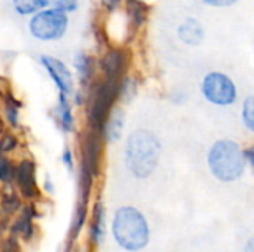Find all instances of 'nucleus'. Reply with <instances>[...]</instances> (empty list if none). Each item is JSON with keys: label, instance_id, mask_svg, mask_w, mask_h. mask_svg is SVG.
Returning a JSON list of instances; mask_svg holds the SVG:
<instances>
[{"label": "nucleus", "instance_id": "1", "mask_svg": "<svg viewBox=\"0 0 254 252\" xmlns=\"http://www.w3.org/2000/svg\"><path fill=\"white\" fill-rule=\"evenodd\" d=\"M159 141L147 131L131 134L127 143V166L137 178H146L153 172L159 160Z\"/></svg>", "mask_w": 254, "mask_h": 252}, {"label": "nucleus", "instance_id": "2", "mask_svg": "<svg viewBox=\"0 0 254 252\" xmlns=\"http://www.w3.org/2000/svg\"><path fill=\"white\" fill-rule=\"evenodd\" d=\"M113 236L124 250L140 251L149 242L147 221L135 208H121L113 220Z\"/></svg>", "mask_w": 254, "mask_h": 252}, {"label": "nucleus", "instance_id": "3", "mask_svg": "<svg viewBox=\"0 0 254 252\" xmlns=\"http://www.w3.org/2000/svg\"><path fill=\"white\" fill-rule=\"evenodd\" d=\"M208 163L216 178L229 183L243 175L246 162L237 143L222 140L211 147L208 153Z\"/></svg>", "mask_w": 254, "mask_h": 252}, {"label": "nucleus", "instance_id": "4", "mask_svg": "<svg viewBox=\"0 0 254 252\" xmlns=\"http://www.w3.org/2000/svg\"><path fill=\"white\" fill-rule=\"evenodd\" d=\"M119 80L106 79L97 85L91 97L89 107V123L94 128V132L103 134V128L109 114L112 113V107L119 97Z\"/></svg>", "mask_w": 254, "mask_h": 252}, {"label": "nucleus", "instance_id": "5", "mask_svg": "<svg viewBox=\"0 0 254 252\" xmlns=\"http://www.w3.org/2000/svg\"><path fill=\"white\" fill-rule=\"evenodd\" d=\"M67 15L60 9L42 10L30 21V31L39 40L60 39L67 30Z\"/></svg>", "mask_w": 254, "mask_h": 252}, {"label": "nucleus", "instance_id": "6", "mask_svg": "<svg viewBox=\"0 0 254 252\" xmlns=\"http://www.w3.org/2000/svg\"><path fill=\"white\" fill-rule=\"evenodd\" d=\"M205 98L216 105H231L237 100V88L234 82L222 73H210L202 82Z\"/></svg>", "mask_w": 254, "mask_h": 252}, {"label": "nucleus", "instance_id": "7", "mask_svg": "<svg viewBox=\"0 0 254 252\" xmlns=\"http://www.w3.org/2000/svg\"><path fill=\"white\" fill-rule=\"evenodd\" d=\"M42 65L48 70L49 76L52 77V80L55 82V85L60 89V94H70L73 91V77L71 73L68 71V68L58 59L52 58V56H42L40 58Z\"/></svg>", "mask_w": 254, "mask_h": 252}, {"label": "nucleus", "instance_id": "8", "mask_svg": "<svg viewBox=\"0 0 254 252\" xmlns=\"http://www.w3.org/2000/svg\"><path fill=\"white\" fill-rule=\"evenodd\" d=\"M101 143L97 132H89L83 143V168L91 174V177L98 175L100 172V156Z\"/></svg>", "mask_w": 254, "mask_h": 252}, {"label": "nucleus", "instance_id": "9", "mask_svg": "<svg viewBox=\"0 0 254 252\" xmlns=\"http://www.w3.org/2000/svg\"><path fill=\"white\" fill-rule=\"evenodd\" d=\"M106 79L119 80L127 68V55L121 49H112L101 62Z\"/></svg>", "mask_w": 254, "mask_h": 252}, {"label": "nucleus", "instance_id": "10", "mask_svg": "<svg viewBox=\"0 0 254 252\" xmlns=\"http://www.w3.org/2000/svg\"><path fill=\"white\" fill-rule=\"evenodd\" d=\"M15 178H16V183H18L21 192L27 198H34L37 195L36 181H34V166L31 162H28V160L21 162L18 165V168H15Z\"/></svg>", "mask_w": 254, "mask_h": 252}, {"label": "nucleus", "instance_id": "11", "mask_svg": "<svg viewBox=\"0 0 254 252\" xmlns=\"http://www.w3.org/2000/svg\"><path fill=\"white\" fill-rule=\"evenodd\" d=\"M179 37L188 45H198L204 37L202 25L196 19L189 18L179 27Z\"/></svg>", "mask_w": 254, "mask_h": 252}, {"label": "nucleus", "instance_id": "12", "mask_svg": "<svg viewBox=\"0 0 254 252\" xmlns=\"http://www.w3.org/2000/svg\"><path fill=\"white\" fill-rule=\"evenodd\" d=\"M124 113L121 108H115L113 113L109 114L106 125L103 128V134L106 135V140L109 143H115L121 138L122 128H124Z\"/></svg>", "mask_w": 254, "mask_h": 252}, {"label": "nucleus", "instance_id": "13", "mask_svg": "<svg viewBox=\"0 0 254 252\" xmlns=\"http://www.w3.org/2000/svg\"><path fill=\"white\" fill-rule=\"evenodd\" d=\"M104 208L101 203L95 205L94 209V220H92V227H91V235H92V242L100 244L104 238L106 227H104Z\"/></svg>", "mask_w": 254, "mask_h": 252}, {"label": "nucleus", "instance_id": "14", "mask_svg": "<svg viewBox=\"0 0 254 252\" xmlns=\"http://www.w3.org/2000/svg\"><path fill=\"white\" fill-rule=\"evenodd\" d=\"M58 116H60V122L64 131H70L73 126V114H71V108L68 105L67 101V95L60 94V101H58Z\"/></svg>", "mask_w": 254, "mask_h": 252}, {"label": "nucleus", "instance_id": "15", "mask_svg": "<svg viewBox=\"0 0 254 252\" xmlns=\"http://www.w3.org/2000/svg\"><path fill=\"white\" fill-rule=\"evenodd\" d=\"M48 3H49V0H13L15 10L21 15L34 13V12L40 10L42 7L48 6Z\"/></svg>", "mask_w": 254, "mask_h": 252}, {"label": "nucleus", "instance_id": "16", "mask_svg": "<svg viewBox=\"0 0 254 252\" xmlns=\"http://www.w3.org/2000/svg\"><path fill=\"white\" fill-rule=\"evenodd\" d=\"M128 9L134 25L140 27L146 19V6L140 0H128Z\"/></svg>", "mask_w": 254, "mask_h": 252}, {"label": "nucleus", "instance_id": "17", "mask_svg": "<svg viewBox=\"0 0 254 252\" xmlns=\"http://www.w3.org/2000/svg\"><path fill=\"white\" fill-rule=\"evenodd\" d=\"M74 67L76 70L79 71V76L82 79V82H86V79L89 77L91 74V59L83 55V53H79L76 58H74Z\"/></svg>", "mask_w": 254, "mask_h": 252}, {"label": "nucleus", "instance_id": "18", "mask_svg": "<svg viewBox=\"0 0 254 252\" xmlns=\"http://www.w3.org/2000/svg\"><path fill=\"white\" fill-rule=\"evenodd\" d=\"M243 120L249 131H254V101L253 97H249L243 107Z\"/></svg>", "mask_w": 254, "mask_h": 252}, {"label": "nucleus", "instance_id": "19", "mask_svg": "<svg viewBox=\"0 0 254 252\" xmlns=\"http://www.w3.org/2000/svg\"><path fill=\"white\" fill-rule=\"evenodd\" d=\"M15 177V168L7 159H0V180L1 181H12Z\"/></svg>", "mask_w": 254, "mask_h": 252}, {"label": "nucleus", "instance_id": "20", "mask_svg": "<svg viewBox=\"0 0 254 252\" xmlns=\"http://www.w3.org/2000/svg\"><path fill=\"white\" fill-rule=\"evenodd\" d=\"M16 233H24L25 236H30V232H31V223H30V220H28V217H27V214H24V217L18 221V223H15V229H13Z\"/></svg>", "mask_w": 254, "mask_h": 252}, {"label": "nucleus", "instance_id": "21", "mask_svg": "<svg viewBox=\"0 0 254 252\" xmlns=\"http://www.w3.org/2000/svg\"><path fill=\"white\" fill-rule=\"evenodd\" d=\"M55 9H60L63 12L74 10L77 7V0H55Z\"/></svg>", "mask_w": 254, "mask_h": 252}, {"label": "nucleus", "instance_id": "22", "mask_svg": "<svg viewBox=\"0 0 254 252\" xmlns=\"http://www.w3.org/2000/svg\"><path fill=\"white\" fill-rule=\"evenodd\" d=\"M18 205H19L18 198H16V196H9V198H6V199L3 201V211H6V212H13V211L18 208Z\"/></svg>", "mask_w": 254, "mask_h": 252}, {"label": "nucleus", "instance_id": "23", "mask_svg": "<svg viewBox=\"0 0 254 252\" xmlns=\"http://www.w3.org/2000/svg\"><path fill=\"white\" fill-rule=\"evenodd\" d=\"M15 146H16L15 138H13V137H10V135H6V137L0 141V153H4V151L12 150Z\"/></svg>", "mask_w": 254, "mask_h": 252}, {"label": "nucleus", "instance_id": "24", "mask_svg": "<svg viewBox=\"0 0 254 252\" xmlns=\"http://www.w3.org/2000/svg\"><path fill=\"white\" fill-rule=\"evenodd\" d=\"M237 0H204V3L210 4V6H217V7H225V6H231L234 4Z\"/></svg>", "mask_w": 254, "mask_h": 252}, {"label": "nucleus", "instance_id": "25", "mask_svg": "<svg viewBox=\"0 0 254 252\" xmlns=\"http://www.w3.org/2000/svg\"><path fill=\"white\" fill-rule=\"evenodd\" d=\"M7 117L12 125H18V110L16 105H7Z\"/></svg>", "mask_w": 254, "mask_h": 252}, {"label": "nucleus", "instance_id": "26", "mask_svg": "<svg viewBox=\"0 0 254 252\" xmlns=\"http://www.w3.org/2000/svg\"><path fill=\"white\" fill-rule=\"evenodd\" d=\"M63 162L67 165L68 169H73V156H71V153H70L68 149H65V151L63 154Z\"/></svg>", "mask_w": 254, "mask_h": 252}, {"label": "nucleus", "instance_id": "27", "mask_svg": "<svg viewBox=\"0 0 254 252\" xmlns=\"http://www.w3.org/2000/svg\"><path fill=\"white\" fill-rule=\"evenodd\" d=\"M243 156H244V160H246V159L249 160L250 166H254V151H253V149H247V150H244V151H243Z\"/></svg>", "mask_w": 254, "mask_h": 252}, {"label": "nucleus", "instance_id": "28", "mask_svg": "<svg viewBox=\"0 0 254 252\" xmlns=\"http://www.w3.org/2000/svg\"><path fill=\"white\" fill-rule=\"evenodd\" d=\"M103 1H104V4L107 6V9L113 10V9H116L118 3H119L121 0H103Z\"/></svg>", "mask_w": 254, "mask_h": 252}, {"label": "nucleus", "instance_id": "29", "mask_svg": "<svg viewBox=\"0 0 254 252\" xmlns=\"http://www.w3.org/2000/svg\"><path fill=\"white\" fill-rule=\"evenodd\" d=\"M246 252H253V241H252V239L249 241V244H247V247H246Z\"/></svg>", "mask_w": 254, "mask_h": 252}]
</instances>
